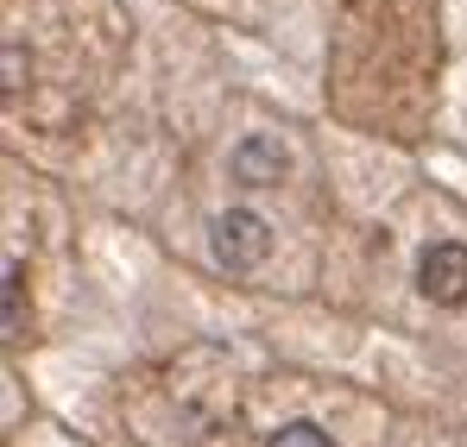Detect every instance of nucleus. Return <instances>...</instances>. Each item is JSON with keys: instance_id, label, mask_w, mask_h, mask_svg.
<instances>
[{"instance_id": "obj_1", "label": "nucleus", "mask_w": 467, "mask_h": 447, "mask_svg": "<svg viewBox=\"0 0 467 447\" xmlns=\"http://www.w3.org/2000/svg\"><path fill=\"white\" fill-rule=\"evenodd\" d=\"M215 265L222 271H259L265 265V252H272V227L259 221L253 208H228L222 221H215Z\"/></svg>"}, {"instance_id": "obj_2", "label": "nucleus", "mask_w": 467, "mask_h": 447, "mask_svg": "<svg viewBox=\"0 0 467 447\" xmlns=\"http://www.w3.org/2000/svg\"><path fill=\"white\" fill-rule=\"evenodd\" d=\"M417 290H423L430 302H442V309L467 302V246L462 239L423 246V259H417Z\"/></svg>"}, {"instance_id": "obj_3", "label": "nucleus", "mask_w": 467, "mask_h": 447, "mask_svg": "<svg viewBox=\"0 0 467 447\" xmlns=\"http://www.w3.org/2000/svg\"><path fill=\"white\" fill-rule=\"evenodd\" d=\"M228 164H234V183H253V189H259V183H278L291 157H285V146H278V139L253 133V139H240V146H234Z\"/></svg>"}, {"instance_id": "obj_4", "label": "nucleus", "mask_w": 467, "mask_h": 447, "mask_svg": "<svg viewBox=\"0 0 467 447\" xmlns=\"http://www.w3.org/2000/svg\"><path fill=\"white\" fill-rule=\"evenodd\" d=\"M272 447H335V442H328L316 422H291V429H278V435H272Z\"/></svg>"}]
</instances>
